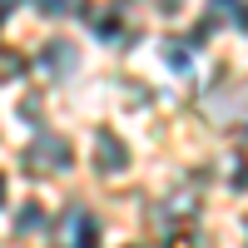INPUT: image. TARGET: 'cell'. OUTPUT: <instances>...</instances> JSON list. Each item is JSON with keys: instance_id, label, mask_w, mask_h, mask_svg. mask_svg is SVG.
Returning a JSON list of instances; mask_svg holds the SVG:
<instances>
[{"instance_id": "cell-1", "label": "cell", "mask_w": 248, "mask_h": 248, "mask_svg": "<svg viewBox=\"0 0 248 248\" xmlns=\"http://www.w3.org/2000/svg\"><path fill=\"white\" fill-rule=\"evenodd\" d=\"M99 243V223L85 214V209H75L60 218V248H94Z\"/></svg>"}, {"instance_id": "cell-2", "label": "cell", "mask_w": 248, "mask_h": 248, "mask_svg": "<svg viewBox=\"0 0 248 248\" xmlns=\"http://www.w3.org/2000/svg\"><path fill=\"white\" fill-rule=\"evenodd\" d=\"M30 169H60V164H70V144H60V139H35L30 144V154H25Z\"/></svg>"}, {"instance_id": "cell-3", "label": "cell", "mask_w": 248, "mask_h": 248, "mask_svg": "<svg viewBox=\"0 0 248 248\" xmlns=\"http://www.w3.org/2000/svg\"><path fill=\"white\" fill-rule=\"evenodd\" d=\"M75 60H79V55H75V45L55 40V45L45 50V70H50V75H65V70H75Z\"/></svg>"}, {"instance_id": "cell-4", "label": "cell", "mask_w": 248, "mask_h": 248, "mask_svg": "<svg viewBox=\"0 0 248 248\" xmlns=\"http://www.w3.org/2000/svg\"><path fill=\"white\" fill-rule=\"evenodd\" d=\"M209 15L218 20V25H229V30H243V0H214Z\"/></svg>"}, {"instance_id": "cell-5", "label": "cell", "mask_w": 248, "mask_h": 248, "mask_svg": "<svg viewBox=\"0 0 248 248\" xmlns=\"http://www.w3.org/2000/svg\"><path fill=\"white\" fill-rule=\"evenodd\" d=\"M124 164H129V154H124V144L119 139H99V169H124Z\"/></svg>"}, {"instance_id": "cell-6", "label": "cell", "mask_w": 248, "mask_h": 248, "mask_svg": "<svg viewBox=\"0 0 248 248\" xmlns=\"http://www.w3.org/2000/svg\"><path fill=\"white\" fill-rule=\"evenodd\" d=\"M40 223H45V209H40V203H25V209H20V233H35Z\"/></svg>"}, {"instance_id": "cell-7", "label": "cell", "mask_w": 248, "mask_h": 248, "mask_svg": "<svg viewBox=\"0 0 248 248\" xmlns=\"http://www.w3.org/2000/svg\"><path fill=\"white\" fill-rule=\"evenodd\" d=\"M35 5L45 10V15H75L79 5H85V0H35Z\"/></svg>"}, {"instance_id": "cell-8", "label": "cell", "mask_w": 248, "mask_h": 248, "mask_svg": "<svg viewBox=\"0 0 248 248\" xmlns=\"http://www.w3.org/2000/svg\"><path fill=\"white\" fill-rule=\"evenodd\" d=\"M94 30L109 40V35H119V20H114V15H99V25H94Z\"/></svg>"}, {"instance_id": "cell-9", "label": "cell", "mask_w": 248, "mask_h": 248, "mask_svg": "<svg viewBox=\"0 0 248 248\" xmlns=\"http://www.w3.org/2000/svg\"><path fill=\"white\" fill-rule=\"evenodd\" d=\"M10 10H15V0H0V20H5V15H10Z\"/></svg>"}, {"instance_id": "cell-10", "label": "cell", "mask_w": 248, "mask_h": 248, "mask_svg": "<svg viewBox=\"0 0 248 248\" xmlns=\"http://www.w3.org/2000/svg\"><path fill=\"white\" fill-rule=\"evenodd\" d=\"M0 203H5V179H0Z\"/></svg>"}]
</instances>
